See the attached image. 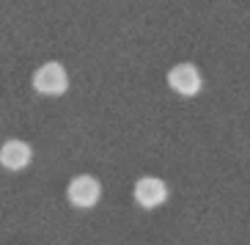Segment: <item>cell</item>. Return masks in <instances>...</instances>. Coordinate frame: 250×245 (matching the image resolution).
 Listing matches in <instances>:
<instances>
[{
    "label": "cell",
    "instance_id": "obj_1",
    "mask_svg": "<svg viewBox=\"0 0 250 245\" xmlns=\"http://www.w3.org/2000/svg\"><path fill=\"white\" fill-rule=\"evenodd\" d=\"M33 89L44 97H61L69 89V72L58 61H47L33 72Z\"/></svg>",
    "mask_w": 250,
    "mask_h": 245
},
{
    "label": "cell",
    "instance_id": "obj_2",
    "mask_svg": "<svg viewBox=\"0 0 250 245\" xmlns=\"http://www.w3.org/2000/svg\"><path fill=\"white\" fill-rule=\"evenodd\" d=\"M102 199V182L91 174H80L66 185V201L74 209H91Z\"/></svg>",
    "mask_w": 250,
    "mask_h": 245
},
{
    "label": "cell",
    "instance_id": "obj_3",
    "mask_svg": "<svg viewBox=\"0 0 250 245\" xmlns=\"http://www.w3.org/2000/svg\"><path fill=\"white\" fill-rule=\"evenodd\" d=\"M168 86L176 91L179 97H195V94H201V89H204V77H201L195 64H187V61H184V64L170 67Z\"/></svg>",
    "mask_w": 250,
    "mask_h": 245
},
{
    "label": "cell",
    "instance_id": "obj_4",
    "mask_svg": "<svg viewBox=\"0 0 250 245\" xmlns=\"http://www.w3.org/2000/svg\"><path fill=\"white\" fill-rule=\"evenodd\" d=\"M135 204L143 209H157L168 201V185L160 177H140L132 187Z\"/></svg>",
    "mask_w": 250,
    "mask_h": 245
},
{
    "label": "cell",
    "instance_id": "obj_5",
    "mask_svg": "<svg viewBox=\"0 0 250 245\" xmlns=\"http://www.w3.org/2000/svg\"><path fill=\"white\" fill-rule=\"evenodd\" d=\"M30 160H33V149H30V143L20 141V138H8L0 146V165L6 171H25Z\"/></svg>",
    "mask_w": 250,
    "mask_h": 245
}]
</instances>
